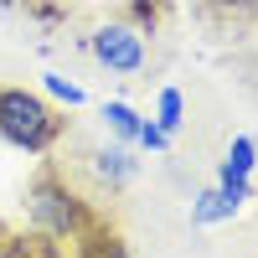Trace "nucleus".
<instances>
[{
	"label": "nucleus",
	"mask_w": 258,
	"mask_h": 258,
	"mask_svg": "<svg viewBox=\"0 0 258 258\" xmlns=\"http://www.w3.org/2000/svg\"><path fill=\"white\" fill-rule=\"evenodd\" d=\"M238 212H243V207L232 202L222 186H207L202 197L191 202V222H197V227H212V222H227V217H238Z\"/></svg>",
	"instance_id": "5"
},
{
	"label": "nucleus",
	"mask_w": 258,
	"mask_h": 258,
	"mask_svg": "<svg viewBox=\"0 0 258 258\" xmlns=\"http://www.w3.org/2000/svg\"><path fill=\"white\" fill-rule=\"evenodd\" d=\"M135 145H140V150H155V155H165V150H170V135H165L155 119H145L140 135H135Z\"/></svg>",
	"instance_id": "10"
},
{
	"label": "nucleus",
	"mask_w": 258,
	"mask_h": 258,
	"mask_svg": "<svg viewBox=\"0 0 258 258\" xmlns=\"http://www.w3.org/2000/svg\"><path fill=\"white\" fill-rule=\"evenodd\" d=\"M62 119L41 93L21 88V83H0V140L11 150H26V155H47L62 140Z\"/></svg>",
	"instance_id": "1"
},
{
	"label": "nucleus",
	"mask_w": 258,
	"mask_h": 258,
	"mask_svg": "<svg viewBox=\"0 0 258 258\" xmlns=\"http://www.w3.org/2000/svg\"><path fill=\"white\" fill-rule=\"evenodd\" d=\"M217 186H222L238 207H248V202H253V181H248V176H217Z\"/></svg>",
	"instance_id": "11"
},
{
	"label": "nucleus",
	"mask_w": 258,
	"mask_h": 258,
	"mask_svg": "<svg viewBox=\"0 0 258 258\" xmlns=\"http://www.w3.org/2000/svg\"><path fill=\"white\" fill-rule=\"evenodd\" d=\"M26 217H31V227L41 238H57V243H78L83 232L93 227L88 202H83L62 176H52V170H41V176L26 186Z\"/></svg>",
	"instance_id": "2"
},
{
	"label": "nucleus",
	"mask_w": 258,
	"mask_h": 258,
	"mask_svg": "<svg viewBox=\"0 0 258 258\" xmlns=\"http://www.w3.org/2000/svg\"><path fill=\"white\" fill-rule=\"evenodd\" d=\"M135 170H140V160L129 155V145L114 140V145H98V150H93V176H98L103 186H114V191H119V186L135 181Z\"/></svg>",
	"instance_id": "4"
},
{
	"label": "nucleus",
	"mask_w": 258,
	"mask_h": 258,
	"mask_svg": "<svg viewBox=\"0 0 258 258\" xmlns=\"http://www.w3.org/2000/svg\"><path fill=\"white\" fill-rule=\"evenodd\" d=\"M103 119H109V135L119 140V145H135V135H140V124H145V114L140 109H129V103H103Z\"/></svg>",
	"instance_id": "6"
},
{
	"label": "nucleus",
	"mask_w": 258,
	"mask_h": 258,
	"mask_svg": "<svg viewBox=\"0 0 258 258\" xmlns=\"http://www.w3.org/2000/svg\"><path fill=\"white\" fill-rule=\"evenodd\" d=\"M93 57L109 73H140L145 68V36L135 26H124V21H109V26L93 31Z\"/></svg>",
	"instance_id": "3"
},
{
	"label": "nucleus",
	"mask_w": 258,
	"mask_h": 258,
	"mask_svg": "<svg viewBox=\"0 0 258 258\" xmlns=\"http://www.w3.org/2000/svg\"><path fill=\"white\" fill-rule=\"evenodd\" d=\"M155 124L165 129V135H176V129L186 124V98H181V88H160V103H155Z\"/></svg>",
	"instance_id": "8"
},
{
	"label": "nucleus",
	"mask_w": 258,
	"mask_h": 258,
	"mask_svg": "<svg viewBox=\"0 0 258 258\" xmlns=\"http://www.w3.org/2000/svg\"><path fill=\"white\" fill-rule=\"evenodd\" d=\"M0 6H21V0H0Z\"/></svg>",
	"instance_id": "12"
},
{
	"label": "nucleus",
	"mask_w": 258,
	"mask_h": 258,
	"mask_svg": "<svg viewBox=\"0 0 258 258\" xmlns=\"http://www.w3.org/2000/svg\"><path fill=\"white\" fill-rule=\"evenodd\" d=\"M253 165H258V145H253V135H238V140L227 145L217 176H253Z\"/></svg>",
	"instance_id": "7"
},
{
	"label": "nucleus",
	"mask_w": 258,
	"mask_h": 258,
	"mask_svg": "<svg viewBox=\"0 0 258 258\" xmlns=\"http://www.w3.org/2000/svg\"><path fill=\"white\" fill-rule=\"evenodd\" d=\"M41 88H47L52 98H62L68 109H78V103H83V88H78V83H68L62 73H41Z\"/></svg>",
	"instance_id": "9"
}]
</instances>
